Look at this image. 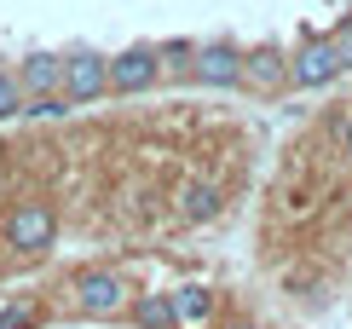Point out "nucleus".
<instances>
[{"label":"nucleus","instance_id":"1","mask_svg":"<svg viewBox=\"0 0 352 329\" xmlns=\"http://www.w3.org/2000/svg\"><path fill=\"white\" fill-rule=\"evenodd\" d=\"M52 237H58V214H52L47 202H18V208H12V220H6V243L18 248V254L52 248Z\"/></svg>","mask_w":352,"mask_h":329},{"label":"nucleus","instance_id":"2","mask_svg":"<svg viewBox=\"0 0 352 329\" xmlns=\"http://www.w3.org/2000/svg\"><path fill=\"white\" fill-rule=\"evenodd\" d=\"M76 301H81L87 318H110V312H122L127 289H122V277H116V272H81L76 277Z\"/></svg>","mask_w":352,"mask_h":329},{"label":"nucleus","instance_id":"3","mask_svg":"<svg viewBox=\"0 0 352 329\" xmlns=\"http://www.w3.org/2000/svg\"><path fill=\"white\" fill-rule=\"evenodd\" d=\"M110 87V58H93V52H76L64 58V98H98Z\"/></svg>","mask_w":352,"mask_h":329},{"label":"nucleus","instance_id":"4","mask_svg":"<svg viewBox=\"0 0 352 329\" xmlns=\"http://www.w3.org/2000/svg\"><path fill=\"white\" fill-rule=\"evenodd\" d=\"M190 70H197V81H208V87H237L243 81V52L226 47V41H214V47L190 52Z\"/></svg>","mask_w":352,"mask_h":329},{"label":"nucleus","instance_id":"5","mask_svg":"<svg viewBox=\"0 0 352 329\" xmlns=\"http://www.w3.org/2000/svg\"><path fill=\"white\" fill-rule=\"evenodd\" d=\"M335 76H341V64H335L329 41H306V47L295 52V64H289V81H295V87H324Z\"/></svg>","mask_w":352,"mask_h":329},{"label":"nucleus","instance_id":"6","mask_svg":"<svg viewBox=\"0 0 352 329\" xmlns=\"http://www.w3.org/2000/svg\"><path fill=\"white\" fill-rule=\"evenodd\" d=\"M156 52L151 47H133V52H122V58H110V87H122V93H144V87L156 81Z\"/></svg>","mask_w":352,"mask_h":329},{"label":"nucleus","instance_id":"7","mask_svg":"<svg viewBox=\"0 0 352 329\" xmlns=\"http://www.w3.org/2000/svg\"><path fill=\"white\" fill-rule=\"evenodd\" d=\"M12 81H18V93L52 98L58 87H64V58H52V52H35V58H23V70H18Z\"/></svg>","mask_w":352,"mask_h":329},{"label":"nucleus","instance_id":"8","mask_svg":"<svg viewBox=\"0 0 352 329\" xmlns=\"http://www.w3.org/2000/svg\"><path fill=\"white\" fill-rule=\"evenodd\" d=\"M243 81H254V87H283V81H289V64H283V52L260 47L254 58H243Z\"/></svg>","mask_w":352,"mask_h":329},{"label":"nucleus","instance_id":"9","mask_svg":"<svg viewBox=\"0 0 352 329\" xmlns=\"http://www.w3.org/2000/svg\"><path fill=\"white\" fill-rule=\"evenodd\" d=\"M168 306H173V329H197V323H208L214 295H208V289H179Z\"/></svg>","mask_w":352,"mask_h":329},{"label":"nucleus","instance_id":"10","mask_svg":"<svg viewBox=\"0 0 352 329\" xmlns=\"http://www.w3.org/2000/svg\"><path fill=\"white\" fill-rule=\"evenodd\" d=\"M179 208H185V220H214V214H219V185H208V179H197V185H185Z\"/></svg>","mask_w":352,"mask_h":329},{"label":"nucleus","instance_id":"11","mask_svg":"<svg viewBox=\"0 0 352 329\" xmlns=\"http://www.w3.org/2000/svg\"><path fill=\"white\" fill-rule=\"evenodd\" d=\"M133 318H139V329H173V306H168V295H144V301L133 306Z\"/></svg>","mask_w":352,"mask_h":329},{"label":"nucleus","instance_id":"12","mask_svg":"<svg viewBox=\"0 0 352 329\" xmlns=\"http://www.w3.org/2000/svg\"><path fill=\"white\" fill-rule=\"evenodd\" d=\"M18 110H23L18 81H12V76H0V122H6V116H18Z\"/></svg>","mask_w":352,"mask_h":329},{"label":"nucleus","instance_id":"13","mask_svg":"<svg viewBox=\"0 0 352 329\" xmlns=\"http://www.w3.org/2000/svg\"><path fill=\"white\" fill-rule=\"evenodd\" d=\"M329 47H335V64H341V70H352V18L335 29V41H329Z\"/></svg>","mask_w":352,"mask_h":329},{"label":"nucleus","instance_id":"14","mask_svg":"<svg viewBox=\"0 0 352 329\" xmlns=\"http://www.w3.org/2000/svg\"><path fill=\"white\" fill-rule=\"evenodd\" d=\"M29 323H35L29 306H6V312H0V329H29Z\"/></svg>","mask_w":352,"mask_h":329},{"label":"nucleus","instance_id":"15","mask_svg":"<svg viewBox=\"0 0 352 329\" xmlns=\"http://www.w3.org/2000/svg\"><path fill=\"white\" fill-rule=\"evenodd\" d=\"M64 110H69V98H58V93H52V98H35V104H29V116H64Z\"/></svg>","mask_w":352,"mask_h":329},{"label":"nucleus","instance_id":"16","mask_svg":"<svg viewBox=\"0 0 352 329\" xmlns=\"http://www.w3.org/2000/svg\"><path fill=\"white\" fill-rule=\"evenodd\" d=\"M346 156H352V127H346Z\"/></svg>","mask_w":352,"mask_h":329},{"label":"nucleus","instance_id":"17","mask_svg":"<svg viewBox=\"0 0 352 329\" xmlns=\"http://www.w3.org/2000/svg\"><path fill=\"white\" fill-rule=\"evenodd\" d=\"M231 329H254V323H231Z\"/></svg>","mask_w":352,"mask_h":329}]
</instances>
